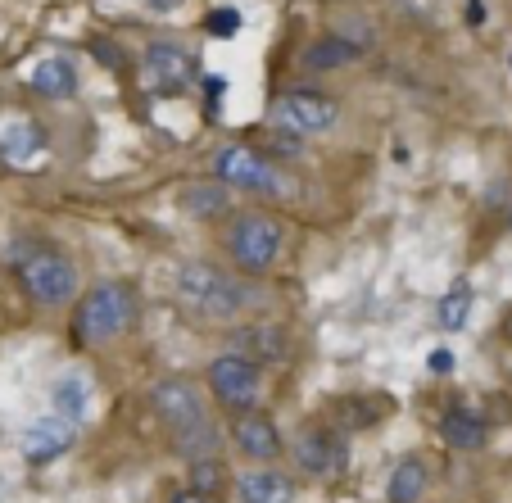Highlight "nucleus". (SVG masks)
I'll return each mask as SVG.
<instances>
[{"label": "nucleus", "instance_id": "obj_1", "mask_svg": "<svg viewBox=\"0 0 512 503\" xmlns=\"http://www.w3.org/2000/svg\"><path fill=\"white\" fill-rule=\"evenodd\" d=\"M150 408L164 422L168 440L182 458H213L223 436L209 417V404H204V390L195 386L191 377H164L150 386Z\"/></svg>", "mask_w": 512, "mask_h": 503}, {"label": "nucleus", "instance_id": "obj_2", "mask_svg": "<svg viewBox=\"0 0 512 503\" xmlns=\"http://www.w3.org/2000/svg\"><path fill=\"white\" fill-rule=\"evenodd\" d=\"M177 300L195 322H232L254 304V291L218 263H182L177 272Z\"/></svg>", "mask_w": 512, "mask_h": 503}, {"label": "nucleus", "instance_id": "obj_3", "mask_svg": "<svg viewBox=\"0 0 512 503\" xmlns=\"http://www.w3.org/2000/svg\"><path fill=\"white\" fill-rule=\"evenodd\" d=\"M14 277H19L23 295L41 309H59L78 295V263L46 241L14 245Z\"/></svg>", "mask_w": 512, "mask_h": 503}, {"label": "nucleus", "instance_id": "obj_4", "mask_svg": "<svg viewBox=\"0 0 512 503\" xmlns=\"http://www.w3.org/2000/svg\"><path fill=\"white\" fill-rule=\"evenodd\" d=\"M136 322V295L127 281H96L73 313V336L82 345H114Z\"/></svg>", "mask_w": 512, "mask_h": 503}, {"label": "nucleus", "instance_id": "obj_5", "mask_svg": "<svg viewBox=\"0 0 512 503\" xmlns=\"http://www.w3.org/2000/svg\"><path fill=\"white\" fill-rule=\"evenodd\" d=\"M286 232H281L277 218L268 213H236L227 223V259L245 272V277H263V272L277 263Z\"/></svg>", "mask_w": 512, "mask_h": 503}, {"label": "nucleus", "instance_id": "obj_6", "mask_svg": "<svg viewBox=\"0 0 512 503\" xmlns=\"http://www.w3.org/2000/svg\"><path fill=\"white\" fill-rule=\"evenodd\" d=\"M209 390H213V399L223 408H232V413H254V404H259V395H263V368L241 354L213 358Z\"/></svg>", "mask_w": 512, "mask_h": 503}, {"label": "nucleus", "instance_id": "obj_7", "mask_svg": "<svg viewBox=\"0 0 512 503\" xmlns=\"http://www.w3.org/2000/svg\"><path fill=\"white\" fill-rule=\"evenodd\" d=\"M213 173L223 186H236V191H254V195H281V173L268 164L263 155H254L250 146H223L213 155Z\"/></svg>", "mask_w": 512, "mask_h": 503}, {"label": "nucleus", "instance_id": "obj_8", "mask_svg": "<svg viewBox=\"0 0 512 503\" xmlns=\"http://www.w3.org/2000/svg\"><path fill=\"white\" fill-rule=\"evenodd\" d=\"M277 123L286 127V132H331L340 118V105L331 96H322V91H286V96L277 100Z\"/></svg>", "mask_w": 512, "mask_h": 503}, {"label": "nucleus", "instance_id": "obj_9", "mask_svg": "<svg viewBox=\"0 0 512 503\" xmlns=\"http://www.w3.org/2000/svg\"><path fill=\"white\" fill-rule=\"evenodd\" d=\"M295 463L309 476H340L345 472V436L327 426H304L295 436Z\"/></svg>", "mask_w": 512, "mask_h": 503}, {"label": "nucleus", "instance_id": "obj_10", "mask_svg": "<svg viewBox=\"0 0 512 503\" xmlns=\"http://www.w3.org/2000/svg\"><path fill=\"white\" fill-rule=\"evenodd\" d=\"M195 78V55L173 41H155V46L145 50V87L159 91V96H173L182 91L186 82Z\"/></svg>", "mask_w": 512, "mask_h": 503}, {"label": "nucleus", "instance_id": "obj_11", "mask_svg": "<svg viewBox=\"0 0 512 503\" xmlns=\"http://www.w3.org/2000/svg\"><path fill=\"white\" fill-rule=\"evenodd\" d=\"M232 349L250 363H286L290 358V331L277 327V322H250V327L232 331Z\"/></svg>", "mask_w": 512, "mask_h": 503}, {"label": "nucleus", "instance_id": "obj_12", "mask_svg": "<svg viewBox=\"0 0 512 503\" xmlns=\"http://www.w3.org/2000/svg\"><path fill=\"white\" fill-rule=\"evenodd\" d=\"M232 440L250 463H272V458H281V431L268 413H241L232 426Z\"/></svg>", "mask_w": 512, "mask_h": 503}, {"label": "nucleus", "instance_id": "obj_13", "mask_svg": "<svg viewBox=\"0 0 512 503\" xmlns=\"http://www.w3.org/2000/svg\"><path fill=\"white\" fill-rule=\"evenodd\" d=\"M73 440H78V422H64V417H41L37 426H28V436H23V454H28V463H46V458L64 454Z\"/></svg>", "mask_w": 512, "mask_h": 503}, {"label": "nucleus", "instance_id": "obj_14", "mask_svg": "<svg viewBox=\"0 0 512 503\" xmlns=\"http://www.w3.org/2000/svg\"><path fill=\"white\" fill-rule=\"evenodd\" d=\"M236 503H295V481L277 467H254L236 481Z\"/></svg>", "mask_w": 512, "mask_h": 503}, {"label": "nucleus", "instance_id": "obj_15", "mask_svg": "<svg viewBox=\"0 0 512 503\" xmlns=\"http://www.w3.org/2000/svg\"><path fill=\"white\" fill-rule=\"evenodd\" d=\"M440 436H445L449 449L472 454V449H481L485 440H490V426H485V417L476 413V408L454 404V408H445V417H440Z\"/></svg>", "mask_w": 512, "mask_h": 503}, {"label": "nucleus", "instance_id": "obj_16", "mask_svg": "<svg viewBox=\"0 0 512 503\" xmlns=\"http://www.w3.org/2000/svg\"><path fill=\"white\" fill-rule=\"evenodd\" d=\"M177 204H182V213H191V218H223V213L232 209V195H227L223 182H191L177 195Z\"/></svg>", "mask_w": 512, "mask_h": 503}, {"label": "nucleus", "instance_id": "obj_17", "mask_svg": "<svg viewBox=\"0 0 512 503\" xmlns=\"http://www.w3.org/2000/svg\"><path fill=\"white\" fill-rule=\"evenodd\" d=\"M426 481H431V472H426V463L422 458H404V463L390 472V481H386V499L390 503H417L426 494Z\"/></svg>", "mask_w": 512, "mask_h": 503}, {"label": "nucleus", "instance_id": "obj_18", "mask_svg": "<svg viewBox=\"0 0 512 503\" xmlns=\"http://www.w3.org/2000/svg\"><path fill=\"white\" fill-rule=\"evenodd\" d=\"M32 87L50 100H64L78 91V68L68 64V59H41V64L32 68Z\"/></svg>", "mask_w": 512, "mask_h": 503}, {"label": "nucleus", "instance_id": "obj_19", "mask_svg": "<svg viewBox=\"0 0 512 503\" xmlns=\"http://www.w3.org/2000/svg\"><path fill=\"white\" fill-rule=\"evenodd\" d=\"M41 146H46V136H41L37 123H14L10 132L0 136V159L5 164H28Z\"/></svg>", "mask_w": 512, "mask_h": 503}, {"label": "nucleus", "instance_id": "obj_20", "mask_svg": "<svg viewBox=\"0 0 512 503\" xmlns=\"http://www.w3.org/2000/svg\"><path fill=\"white\" fill-rule=\"evenodd\" d=\"M50 404H55V417H64V422H82V413H87V404H91L87 381L82 377H59L55 386H50Z\"/></svg>", "mask_w": 512, "mask_h": 503}, {"label": "nucleus", "instance_id": "obj_21", "mask_svg": "<svg viewBox=\"0 0 512 503\" xmlns=\"http://www.w3.org/2000/svg\"><path fill=\"white\" fill-rule=\"evenodd\" d=\"M354 59H358L354 46H345L340 37H322V41H313V46H304L300 64L313 68V73H327V68H345V64H354Z\"/></svg>", "mask_w": 512, "mask_h": 503}, {"label": "nucleus", "instance_id": "obj_22", "mask_svg": "<svg viewBox=\"0 0 512 503\" xmlns=\"http://www.w3.org/2000/svg\"><path fill=\"white\" fill-rule=\"evenodd\" d=\"M435 313H440V327H445V331H463L467 327V313H472V286L458 277Z\"/></svg>", "mask_w": 512, "mask_h": 503}, {"label": "nucleus", "instance_id": "obj_23", "mask_svg": "<svg viewBox=\"0 0 512 503\" xmlns=\"http://www.w3.org/2000/svg\"><path fill=\"white\" fill-rule=\"evenodd\" d=\"M223 485H227V467L218 463V454H213V458H195V463H191V490L200 494V499L218 494Z\"/></svg>", "mask_w": 512, "mask_h": 503}, {"label": "nucleus", "instance_id": "obj_24", "mask_svg": "<svg viewBox=\"0 0 512 503\" xmlns=\"http://www.w3.org/2000/svg\"><path fill=\"white\" fill-rule=\"evenodd\" d=\"M381 413H386V404H368V399H340V404H336L340 431H358V426H372Z\"/></svg>", "mask_w": 512, "mask_h": 503}, {"label": "nucleus", "instance_id": "obj_25", "mask_svg": "<svg viewBox=\"0 0 512 503\" xmlns=\"http://www.w3.org/2000/svg\"><path fill=\"white\" fill-rule=\"evenodd\" d=\"M204 32H209V37H236V32H241V14L236 10H213L209 19H204Z\"/></svg>", "mask_w": 512, "mask_h": 503}, {"label": "nucleus", "instance_id": "obj_26", "mask_svg": "<svg viewBox=\"0 0 512 503\" xmlns=\"http://www.w3.org/2000/svg\"><path fill=\"white\" fill-rule=\"evenodd\" d=\"M91 50H96L100 59H105V68H123V50H118V46H109V41H96Z\"/></svg>", "mask_w": 512, "mask_h": 503}, {"label": "nucleus", "instance_id": "obj_27", "mask_svg": "<svg viewBox=\"0 0 512 503\" xmlns=\"http://www.w3.org/2000/svg\"><path fill=\"white\" fill-rule=\"evenodd\" d=\"M431 372H454V354H449V349H435V354H431Z\"/></svg>", "mask_w": 512, "mask_h": 503}, {"label": "nucleus", "instance_id": "obj_28", "mask_svg": "<svg viewBox=\"0 0 512 503\" xmlns=\"http://www.w3.org/2000/svg\"><path fill=\"white\" fill-rule=\"evenodd\" d=\"M467 19H472V23L485 19V5H481V0H472V5H467Z\"/></svg>", "mask_w": 512, "mask_h": 503}, {"label": "nucleus", "instance_id": "obj_29", "mask_svg": "<svg viewBox=\"0 0 512 503\" xmlns=\"http://www.w3.org/2000/svg\"><path fill=\"white\" fill-rule=\"evenodd\" d=\"M177 5H182V0H150V10H159V14H164V10H177Z\"/></svg>", "mask_w": 512, "mask_h": 503}, {"label": "nucleus", "instance_id": "obj_30", "mask_svg": "<svg viewBox=\"0 0 512 503\" xmlns=\"http://www.w3.org/2000/svg\"><path fill=\"white\" fill-rule=\"evenodd\" d=\"M173 503H204V499L195 490H182V494H173Z\"/></svg>", "mask_w": 512, "mask_h": 503}, {"label": "nucleus", "instance_id": "obj_31", "mask_svg": "<svg viewBox=\"0 0 512 503\" xmlns=\"http://www.w3.org/2000/svg\"><path fill=\"white\" fill-rule=\"evenodd\" d=\"M503 336L512 340V309H508V318H503Z\"/></svg>", "mask_w": 512, "mask_h": 503}]
</instances>
